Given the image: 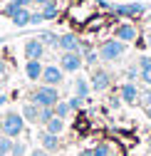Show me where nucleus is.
<instances>
[{"mask_svg": "<svg viewBox=\"0 0 151 156\" xmlns=\"http://www.w3.org/2000/svg\"><path fill=\"white\" fill-rule=\"evenodd\" d=\"M12 144H15V139H10V136H0V154H5V156H10V151H12Z\"/></svg>", "mask_w": 151, "mask_h": 156, "instance_id": "obj_22", "label": "nucleus"}, {"mask_svg": "<svg viewBox=\"0 0 151 156\" xmlns=\"http://www.w3.org/2000/svg\"><path fill=\"white\" fill-rule=\"evenodd\" d=\"M139 104L146 109V107H151V87H146L141 94H139Z\"/></svg>", "mask_w": 151, "mask_h": 156, "instance_id": "obj_26", "label": "nucleus"}, {"mask_svg": "<svg viewBox=\"0 0 151 156\" xmlns=\"http://www.w3.org/2000/svg\"><path fill=\"white\" fill-rule=\"evenodd\" d=\"M25 131V119H23V114H17V112H8L3 116V134L10 136V139H17Z\"/></svg>", "mask_w": 151, "mask_h": 156, "instance_id": "obj_3", "label": "nucleus"}, {"mask_svg": "<svg viewBox=\"0 0 151 156\" xmlns=\"http://www.w3.org/2000/svg\"><path fill=\"white\" fill-rule=\"evenodd\" d=\"M12 20V25L15 27H25V25H30V20H32V12H30V8H20L15 12V17H10Z\"/></svg>", "mask_w": 151, "mask_h": 156, "instance_id": "obj_16", "label": "nucleus"}, {"mask_svg": "<svg viewBox=\"0 0 151 156\" xmlns=\"http://www.w3.org/2000/svg\"><path fill=\"white\" fill-rule=\"evenodd\" d=\"M30 156H50V154H47V151H45V149H42V146H40V149H35V151H32V154H30Z\"/></svg>", "mask_w": 151, "mask_h": 156, "instance_id": "obj_33", "label": "nucleus"}, {"mask_svg": "<svg viewBox=\"0 0 151 156\" xmlns=\"http://www.w3.org/2000/svg\"><path fill=\"white\" fill-rule=\"evenodd\" d=\"M54 109V116H60V119H67V116H69V112H72V107H69V102H57V104H54L52 107Z\"/></svg>", "mask_w": 151, "mask_h": 156, "instance_id": "obj_21", "label": "nucleus"}, {"mask_svg": "<svg viewBox=\"0 0 151 156\" xmlns=\"http://www.w3.org/2000/svg\"><path fill=\"white\" fill-rule=\"evenodd\" d=\"M27 102H35L37 107H54L60 102V92L57 87H50V84H40L30 92V99Z\"/></svg>", "mask_w": 151, "mask_h": 156, "instance_id": "obj_2", "label": "nucleus"}, {"mask_svg": "<svg viewBox=\"0 0 151 156\" xmlns=\"http://www.w3.org/2000/svg\"><path fill=\"white\" fill-rule=\"evenodd\" d=\"M89 92H92V84L84 80V77H79V80L74 82V94H77V97H82V99H87V97H89Z\"/></svg>", "mask_w": 151, "mask_h": 156, "instance_id": "obj_18", "label": "nucleus"}, {"mask_svg": "<svg viewBox=\"0 0 151 156\" xmlns=\"http://www.w3.org/2000/svg\"><path fill=\"white\" fill-rule=\"evenodd\" d=\"M50 0H35V5H47Z\"/></svg>", "mask_w": 151, "mask_h": 156, "instance_id": "obj_35", "label": "nucleus"}, {"mask_svg": "<svg viewBox=\"0 0 151 156\" xmlns=\"http://www.w3.org/2000/svg\"><path fill=\"white\" fill-rule=\"evenodd\" d=\"M27 154V146L23 144V141H15L12 144V151H10V156H25Z\"/></svg>", "mask_w": 151, "mask_h": 156, "instance_id": "obj_28", "label": "nucleus"}, {"mask_svg": "<svg viewBox=\"0 0 151 156\" xmlns=\"http://www.w3.org/2000/svg\"><path fill=\"white\" fill-rule=\"evenodd\" d=\"M40 23H45V20H42V15H40V12H32V20H30V25H40Z\"/></svg>", "mask_w": 151, "mask_h": 156, "instance_id": "obj_31", "label": "nucleus"}, {"mask_svg": "<svg viewBox=\"0 0 151 156\" xmlns=\"http://www.w3.org/2000/svg\"><path fill=\"white\" fill-rule=\"evenodd\" d=\"M60 67H62V72H79V69L84 67V57H82V52H62V57H60Z\"/></svg>", "mask_w": 151, "mask_h": 156, "instance_id": "obj_6", "label": "nucleus"}, {"mask_svg": "<svg viewBox=\"0 0 151 156\" xmlns=\"http://www.w3.org/2000/svg\"><path fill=\"white\" fill-rule=\"evenodd\" d=\"M144 112H146V116H149V119H151V107H146Z\"/></svg>", "mask_w": 151, "mask_h": 156, "instance_id": "obj_39", "label": "nucleus"}, {"mask_svg": "<svg viewBox=\"0 0 151 156\" xmlns=\"http://www.w3.org/2000/svg\"><path fill=\"white\" fill-rule=\"evenodd\" d=\"M0 156H5V154H0Z\"/></svg>", "mask_w": 151, "mask_h": 156, "instance_id": "obj_44", "label": "nucleus"}, {"mask_svg": "<svg viewBox=\"0 0 151 156\" xmlns=\"http://www.w3.org/2000/svg\"><path fill=\"white\" fill-rule=\"evenodd\" d=\"M0 94H3V82H0Z\"/></svg>", "mask_w": 151, "mask_h": 156, "instance_id": "obj_42", "label": "nucleus"}, {"mask_svg": "<svg viewBox=\"0 0 151 156\" xmlns=\"http://www.w3.org/2000/svg\"><path fill=\"white\" fill-rule=\"evenodd\" d=\"M79 156H94V154H92V149H87V151H82Z\"/></svg>", "mask_w": 151, "mask_h": 156, "instance_id": "obj_36", "label": "nucleus"}, {"mask_svg": "<svg viewBox=\"0 0 151 156\" xmlns=\"http://www.w3.org/2000/svg\"><path fill=\"white\" fill-rule=\"evenodd\" d=\"M40 40H42V45L45 47H60V35L57 32H40Z\"/></svg>", "mask_w": 151, "mask_h": 156, "instance_id": "obj_19", "label": "nucleus"}, {"mask_svg": "<svg viewBox=\"0 0 151 156\" xmlns=\"http://www.w3.org/2000/svg\"><path fill=\"white\" fill-rule=\"evenodd\" d=\"M5 104H8V94H0V109H3Z\"/></svg>", "mask_w": 151, "mask_h": 156, "instance_id": "obj_34", "label": "nucleus"}, {"mask_svg": "<svg viewBox=\"0 0 151 156\" xmlns=\"http://www.w3.org/2000/svg\"><path fill=\"white\" fill-rule=\"evenodd\" d=\"M0 77H8V62L0 60Z\"/></svg>", "mask_w": 151, "mask_h": 156, "instance_id": "obj_32", "label": "nucleus"}, {"mask_svg": "<svg viewBox=\"0 0 151 156\" xmlns=\"http://www.w3.org/2000/svg\"><path fill=\"white\" fill-rule=\"evenodd\" d=\"M89 84H92L94 92H107L111 87V74L107 69H102V67H94L92 69V77H89Z\"/></svg>", "mask_w": 151, "mask_h": 156, "instance_id": "obj_5", "label": "nucleus"}, {"mask_svg": "<svg viewBox=\"0 0 151 156\" xmlns=\"http://www.w3.org/2000/svg\"><path fill=\"white\" fill-rule=\"evenodd\" d=\"M144 17H146V25H151V12H146Z\"/></svg>", "mask_w": 151, "mask_h": 156, "instance_id": "obj_37", "label": "nucleus"}, {"mask_svg": "<svg viewBox=\"0 0 151 156\" xmlns=\"http://www.w3.org/2000/svg\"><path fill=\"white\" fill-rule=\"evenodd\" d=\"M117 3H129V0H117Z\"/></svg>", "mask_w": 151, "mask_h": 156, "instance_id": "obj_41", "label": "nucleus"}, {"mask_svg": "<svg viewBox=\"0 0 151 156\" xmlns=\"http://www.w3.org/2000/svg\"><path fill=\"white\" fill-rule=\"evenodd\" d=\"M136 67H139V80L146 87H151V57L149 55H141L139 62H136Z\"/></svg>", "mask_w": 151, "mask_h": 156, "instance_id": "obj_13", "label": "nucleus"}, {"mask_svg": "<svg viewBox=\"0 0 151 156\" xmlns=\"http://www.w3.org/2000/svg\"><path fill=\"white\" fill-rule=\"evenodd\" d=\"M62 80H65L62 67H57V65H45V69H42V84L57 87V84H62Z\"/></svg>", "mask_w": 151, "mask_h": 156, "instance_id": "obj_7", "label": "nucleus"}, {"mask_svg": "<svg viewBox=\"0 0 151 156\" xmlns=\"http://www.w3.org/2000/svg\"><path fill=\"white\" fill-rule=\"evenodd\" d=\"M124 74H126V82H136L139 80V67H129Z\"/></svg>", "mask_w": 151, "mask_h": 156, "instance_id": "obj_30", "label": "nucleus"}, {"mask_svg": "<svg viewBox=\"0 0 151 156\" xmlns=\"http://www.w3.org/2000/svg\"><path fill=\"white\" fill-rule=\"evenodd\" d=\"M60 50L62 52H79V37L74 32H62L60 35Z\"/></svg>", "mask_w": 151, "mask_h": 156, "instance_id": "obj_12", "label": "nucleus"}, {"mask_svg": "<svg viewBox=\"0 0 151 156\" xmlns=\"http://www.w3.org/2000/svg\"><path fill=\"white\" fill-rule=\"evenodd\" d=\"M52 116H54V109H52V107H42V109H40V119H37V124L45 126V124L52 119Z\"/></svg>", "mask_w": 151, "mask_h": 156, "instance_id": "obj_24", "label": "nucleus"}, {"mask_svg": "<svg viewBox=\"0 0 151 156\" xmlns=\"http://www.w3.org/2000/svg\"><path fill=\"white\" fill-rule=\"evenodd\" d=\"M92 154H94V156H109V154H111V146H109V144H97V146L92 149Z\"/></svg>", "mask_w": 151, "mask_h": 156, "instance_id": "obj_27", "label": "nucleus"}, {"mask_svg": "<svg viewBox=\"0 0 151 156\" xmlns=\"http://www.w3.org/2000/svg\"><path fill=\"white\" fill-rule=\"evenodd\" d=\"M20 8H23V5L17 3V0H10V3H8L5 8H3V15H5V17H15V12L20 10Z\"/></svg>", "mask_w": 151, "mask_h": 156, "instance_id": "obj_25", "label": "nucleus"}, {"mask_svg": "<svg viewBox=\"0 0 151 156\" xmlns=\"http://www.w3.org/2000/svg\"><path fill=\"white\" fill-rule=\"evenodd\" d=\"M42 60H25V77L30 82H37V80H42Z\"/></svg>", "mask_w": 151, "mask_h": 156, "instance_id": "obj_11", "label": "nucleus"}, {"mask_svg": "<svg viewBox=\"0 0 151 156\" xmlns=\"http://www.w3.org/2000/svg\"><path fill=\"white\" fill-rule=\"evenodd\" d=\"M109 156H119V154H114V151H111V154H109Z\"/></svg>", "mask_w": 151, "mask_h": 156, "instance_id": "obj_43", "label": "nucleus"}, {"mask_svg": "<svg viewBox=\"0 0 151 156\" xmlns=\"http://www.w3.org/2000/svg\"><path fill=\"white\" fill-rule=\"evenodd\" d=\"M40 109L42 107H37L35 102H25L23 104V119L30 122V124H37V119H40Z\"/></svg>", "mask_w": 151, "mask_h": 156, "instance_id": "obj_15", "label": "nucleus"}, {"mask_svg": "<svg viewBox=\"0 0 151 156\" xmlns=\"http://www.w3.org/2000/svg\"><path fill=\"white\" fill-rule=\"evenodd\" d=\"M97 52H99V60L102 62H117V60H121L124 52H126V42L117 40V37H109V40H104L99 45Z\"/></svg>", "mask_w": 151, "mask_h": 156, "instance_id": "obj_1", "label": "nucleus"}, {"mask_svg": "<svg viewBox=\"0 0 151 156\" xmlns=\"http://www.w3.org/2000/svg\"><path fill=\"white\" fill-rule=\"evenodd\" d=\"M111 10L119 17H144L149 12V8L144 3H117V5H111Z\"/></svg>", "mask_w": 151, "mask_h": 156, "instance_id": "obj_4", "label": "nucleus"}, {"mask_svg": "<svg viewBox=\"0 0 151 156\" xmlns=\"http://www.w3.org/2000/svg\"><path fill=\"white\" fill-rule=\"evenodd\" d=\"M82 57H84V65L87 67H97V62H99V52H94V50L82 52Z\"/></svg>", "mask_w": 151, "mask_h": 156, "instance_id": "obj_23", "label": "nucleus"}, {"mask_svg": "<svg viewBox=\"0 0 151 156\" xmlns=\"http://www.w3.org/2000/svg\"><path fill=\"white\" fill-rule=\"evenodd\" d=\"M65 122H67V119H60V116H52V119L45 124V131H50V134H57V136H60V134L65 131Z\"/></svg>", "mask_w": 151, "mask_h": 156, "instance_id": "obj_17", "label": "nucleus"}, {"mask_svg": "<svg viewBox=\"0 0 151 156\" xmlns=\"http://www.w3.org/2000/svg\"><path fill=\"white\" fill-rule=\"evenodd\" d=\"M114 37L129 45V42H134L136 37H139V30H136V25H131V23H119L114 27Z\"/></svg>", "mask_w": 151, "mask_h": 156, "instance_id": "obj_8", "label": "nucleus"}, {"mask_svg": "<svg viewBox=\"0 0 151 156\" xmlns=\"http://www.w3.org/2000/svg\"><path fill=\"white\" fill-rule=\"evenodd\" d=\"M40 146H42L47 154L60 151V136H57V134H50V131H42V134H40Z\"/></svg>", "mask_w": 151, "mask_h": 156, "instance_id": "obj_14", "label": "nucleus"}, {"mask_svg": "<svg viewBox=\"0 0 151 156\" xmlns=\"http://www.w3.org/2000/svg\"><path fill=\"white\" fill-rule=\"evenodd\" d=\"M146 42H149V47H151V30H149V35H146Z\"/></svg>", "mask_w": 151, "mask_h": 156, "instance_id": "obj_38", "label": "nucleus"}, {"mask_svg": "<svg viewBox=\"0 0 151 156\" xmlns=\"http://www.w3.org/2000/svg\"><path fill=\"white\" fill-rule=\"evenodd\" d=\"M0 136H3V119H0Z\"/></svg>", "mask_w": 151, "mask_h": 156, "instance_id": "obj_40", "label": "nucleus"}, {"mask_svg": "<svg viewBox=\"0 0 151 156\" xmlns=\"http://www.w3.org/2000/svg\"><path fill=\"white\" fill-rule=\"evenodd\" d=\"M40 15H42V20H54V17H57V3H54V0H50L47 5H42Z\"/></svg>", "mask_w": 151, "mask_h": 156, "instance_id": "obj_20", "label": "nucleus"}, {"mask_svg": "<svg viewBox=\"0 0 151 156\" xmlns=\"http://www.w3.org/2000/svg\"><path fill=\"white\" fill-rule=\"evenodd\" d=\"M139 87H136V82H124L121 87H119V97H121V102L124 104H139Z\"/></svg>", "mask_w": 151, "mask_h": 156, "instance_id": "obj_10", "label": "nucleus"}, {"mask_svg": "<svg viewBox=\"0 0 151 156\" xmlns=\"http://www.w3.org/2000/svg\"><path fill=\"white\" fill-rule=\"evenodd\" d=\"M67 102H69L72 112H77V109H82V107H84V102H87V99H82V97H77V94H74V97H69Z\"/></svg>", "mask_w": 151, "mask_h": 156, "instance_id": "obj_29", "label": "nucleus"}, {"mask_svg": "<svg viewBox=\"0 0 151 156\" xmlns=\"http://www.w3.org/2000/svg\"><path fill=\"white\" fill-rule=\"evenodd\" d=\"M47 52V47L42 45L40 37H32V40L25 42V60H42Z\"/></svg>", "mask_w": 151, "mask_h": 156, "instance_id": "obj_9", "label": "nucleus"}]
</instances>
